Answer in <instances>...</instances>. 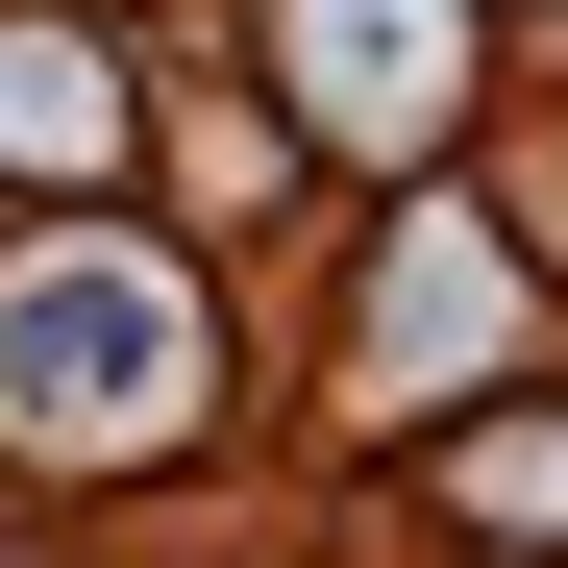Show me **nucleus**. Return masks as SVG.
Returning <instances> with one entry per match:
<instances>
[{"mask_svg":"<svg viewBox=\"0 0 568 568\" xmlns=\"http://www.w3.org/2000/svg\"><path fill=\"white\" fill-rule=\"evenodd\" d=\"M0 396L124 445V420H199V297H173L149 247H50L26 297H0Z\"/></svg>","mask_w":568,"mask_h":568,"instance_id":"1","label":"nucleus"},{"mask_svg":"<svg viewBox=\"0 0 568 568\" xmlns=\"http://www.w3.org/2000/svg\"><path fill=\"white\" fill-rule=\"evenodd\" d=\"M124 149V50L100 26H0V173H100Z\"/></svg>","mask_w":568,"mask_h":568,"instance_id":"2","label":"nucleus"},{"mask_svg":"<svg viewBox=\"0 0 568 568\" xmlns=\"http://www.w3.org/2000/svg\"><path fill=\"white\" fill-rule=\"evenodd\" d=\"M445 495L495 519V544H568V420H469V445H445Z\"/></svg>","mask_w":568,"mask_h":568,"instance_id":"3","label":"nucleus"}]
</instances>
